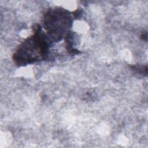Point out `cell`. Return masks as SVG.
<instances>
[{
  "instance_id": "cell-1",
  "label": "cell",
  "mask_w": 148,
  "mask_h": 148,
  "mask_svg": "<svg viewBox=\"0 0 148 148\" xmlns=\"http://www.w3.org/2000/svg\"><path fill=\"white\" fill-rule=\"evenodd\" d=\"M49 39L41 32V27H34V35L26 39L18 47L13 58L18 65H25L46 59L49 54Z\"/></svg>"
},
{
  "instance_id": "cell-2",
  "label": "cell",
  "mask_w": 148,
  "mask_h": 148,
  "mask_svg": "<svg viewBox=\"0 0 148 148\" xmlns=\"http://www.w3.org/2000/svg\"><path fill=\"white\" fill-rule=\"evenodd\" d=\"M44 19L45 29L53 41L61 40L63 32L72 24L70 13L61 8L49 10Z\"/></svg>"
}]
</instances>
